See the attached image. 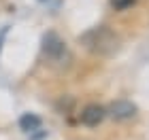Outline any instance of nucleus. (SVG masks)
Segmentation results:
<instances>
[{
  "label": "nucleus",
  "instance_id": "f257e3e1",
  "mask_svg": "<svg viewBox=\"0 0 149 140\" xmlns=\"http://www.w3.org/2000/svg\"><path fill=\"white\" fill-rule=\"evenodd\" d=\"M81 43L92 53H98V55H113V53L119 49V38L115 36L109 28H104V26L94 28V30L87 32V34H83L81 36Z\"/></svg>",
  "mask_w": 149,
  "mask_h": 140
},
{
  "label": "nucleus",
  "instance_id": "f03ea898",
  "mask_svg": "<svg viewBox=\"0 0 149 140\" xmlns=\"http://www.w3.org/2000/svg\"><path fill=\"white\" fill-rule=\"evenodd\" d=\"M43 53L49 59H60L66 53V43L56 34V32H47L43 36Z\"/></svg>",
  "mask_w": 149,
  "mask_h": 140
},
{
  "label": "nucleus",
  "instance_id": "7ed1b4c3",
  "mask_svg": "<svg viewBox=\"0 0 149 140\" xmlns=\"http://www.w3.org/2000/svg\"><path fill=\"white\" fill-rule=\"evenodd\" d=\"M111 117L117 119V121H126V119H132L136 115V106L132 102H128V100H117V102L111 104Z\"/></svg>",
  "mask_w": 149,
  "mask_h": 140
},
{
  "label": "nucleus",
  "instance_id": "20e7f679",
  "mask_svg": "<svg viewBox=\"0 0 149 140\" xmlns=\"http://www.w3.org/2000/svg\"><path fill=\"white\" fill-rule=\"evenodd\" d=\"M104 115H107V112H104L102 106L90 104V106H85V108H83V112H81V123L94 128V125H98V123L104 119Z\"/></svg>",
  "mask_w": 149,
  "mask_h": 140
},
{
  "label": "nucleus",
  "instance_id": "39448f33",
  "mask_svg": "<svg viewBox=\"0 0 149 140\" xmlns=\"http://www.w3.org/2000/svg\"><path fill=\"white\" fill-rule=\"evenodd\" d=\"M19 128L24 132H34V130H40V119L36 115H24L19 119Z\"/></svg>",
  "mask_w": 149,
  "mask_h": 140
},
{
  "label": "nucleus",
  "instance_id": "423d86ee",
  "mask_svg": "<svg viewBox=\"0 0 149 140\" xmlns=\"http://www.w3.org/2000/svg\"><path fill=\"white\" fill-rule=\"evenodd\" d=\"M132 4H134V0H111V6L117 9V11H124V9H128V6H132Z\"/></svg>",
  "mask_w": 149,
  "mask_h": 140
},
{
  "label": "nucleus",
  "instance_id": "0eeeda50",
  "mask_svg": "<svg viewBox=\"0 0 149 140\" xmlns=\"http://www.w3.org/2000/svg\"><path fill=\"white\" fill-rule=\"evenodd\" d=\"M4 34H6V28H2V32H0V47H2V41H4Z\"/></svg>",
  "mask_w": 149,
  "mask_h": 140
}]
</instances>
